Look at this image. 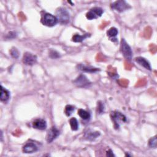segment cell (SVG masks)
I'll use <instances>...</instances> for the list:
<instances>
[{
    "label": "cell",
    "instance_id": "obj_1",
    "mask_svg": "<svg viewBox=\"0 0 157 157\" xmlns=\"http://www.w3.org/2000/svg\"><path fill=\"white\" fill-rule=\"evenodd\" d=\"M56 18L58 22L61 24L66 25L69 21V13L68 11L63 7L58 8L56 11Z\"/></svg>",
    "mask_w": 157,
    "mask_h": 157
},
{
    "label": "cell",
    "instance_id": "obj_16",
    "mask_svg": "<svg viewBox=\"0 0 157 157\" xmlns=\"http://www.w3.org/2000/svg\"><path fill=\"white\" fill-rule=\"evenodd\" d=\"M107 34L109 37H110V39H112V41H114L115 40L117 41V39L115 38V37H116L117 35L118 34V30L116 28H115V27L110 28L107 31Z\"/></svg>",
    "mask_w": 157,
    "mask_h": 157
},
{
    "label": "cell",
    "instance_id": "obj_20",
    "mask_svg": "<svg viewBox=\"0 0 157 157\" xmlns=\"http://www.w3.org/2000/svg\"><path fill=\"white\" fill-rule=\"evenodd\" d=\"M74 110H75V108L74 106H72L71 105H67L65 107L64 113L67 117H69L72 113V112L74 111Z\"/></svg>",
    "mask_w": 157,
    "mask_h": 157
},
{
    "label": "cell",
    "instance_id": "obj_4",
    "mask_svg": "<svg viewBox=\"0 0 157 157\" xmlns=\"http://www.w3.org/2000/svg\"><path fill=\"white\" fill-rule=\"evenodd\" d=\"M40 21L44 25L48 27H52L58 23L56 17L49 13H44L41 18Z\"/></svg>",
    "mask_w": 157,
    "mask_h": 157
},
{
    "label": "cell",
    "instance_id": "obj_3",
    "mask_svg": "<svg viewBox=\"0 0 157 157\" xmlns=\"http://www.w3.org/2000/svg\"><path fill=\"white\" fill-rule=\"evenodd\" d=\"M120 50L124 58L128 61H131L132 56V52L131 48L124 39L121 40Z\"/></svg>",
    "mask_w": 157,
    "mask_h": 157
},
{
    "label": "cell",
    "instance_id": "obj_18",
    "mask_svg": "<svg viewBox=\"0 0 157 157\" xmlns=\"http://www.w3.org/2000/svg\"><path fill=\"white\" fill-rule=\"evenodd\" d=\"M78 115L83 120H88L91 117L90 113L88 112L81 109H78Z\"/></svg>",
    "mask_w": 157,
    "mask_h": 157
},
{
    "label": "cell",
    "instance_id": "obj_6",
    "mask_svg": "<svg viewBox=\"0 0 157 157\" xmlns=\"http://www.w3.org/2000/svg\"><path fill=\"white\" fill-rule=\"evenodd\" d=\"M103 10L101 7H94L90 9L89 12H88L86 14V17L88 20L96 19L99 17H101L103 13Z\"/></svg>",
    "mask_w": 157,
    "mask_h": 157
},
{
    "label": "cell",
    "instance_id": "obj_24",
    "mask_svg": "<svg viewBox=\"0 0 157 157\" xmlns=\"http://www.w3.org/2000/svg\"><path fill=\"white\" fill-rule=\"evenodd\" d=\"M104 104L101 101L98 102V108H97V112L99 113H102L104 112Z\"/></svg>",
    "mask_w": 157,
    "mask_h": 157
},
{
    "label": "cell",
    "instance_id": "obj_22",
    "mask_svg": "<svg viewBox=\"0 0 157 157\" xmlns=\"http://www.w3.org/2000/svg\"><path fill=\"white\" fill-rule=\"evenodd\" d=\"M10 53L11 55V56L14 58H18L19 56V52L18 50L15 48V47H12L10 50Z\"/></svg>",
    "mask_w": 157,
    "mask_h": 157
},
{
    "label": "cell",
    "instance_id": "obj_12",
    "mask_svg": "<svg viewBox=\"0 0 157 157\" xmlns=\"http://www.w3.org/2000/svg\"><path fill=\"white\" fill-rule=\"evenodd\" d=\"M77 69L82 72H90V73H93L96 72L97 71H99V68H96L91 66H85L83 64H79L77 65Z\"/></svg>",
    "mask_w": 157,
    "mask_h": 157
},
{
    "label": "cell",
    "instance_id": "obj_14",
    "mask_svg": "<svg viewBox=\"0 0 157 157\" xmlns=\"http://www.w3.org/2000/svg\"><path fill=\"white\" fill-rule=\"evenodd\" d=\"M99 135H100V133L98 131H93L91 130H89L85 132V137L86 140L92 141V140H94L97 137H98Z\"/></svg>",
    "mask_w": 157,
    "mask_h": 157
},
{
    "label": "cell",
    "instance_id": "obj_25",
    "mask_svg": "<svg viewBox=\"0 0 157 157\" xmlns=\"http://www.w3.org/2000/svg\"><path fill=\"white\" fill-rule=\"evenodd\" d=\"M7 36H8V38L9 39H12V38H13L16 36V33L15 32H10L8 34H7Z\"/></svg>",
    "mask_w": 157,
    "mask_h": 157
},
{
    "label": "cell",
    "instance_id": "obj_8",
    "mask_svg": "<svg viewBox=\"0 0 157 157\" xmlns=\"http://www.w3.org/2000/svg\"><path fill=\"white\" fill-rule=\"evenodd\" d=\"M59 135V131L55 126H52L47 132L46 140L48 143L53 142Z\"/></svg>",
    "mask_w": 157,
    "mask_h": 157
},
{
    "label": "cell",
    "instance_id": "obj_26",
    "mask_svg": "<svg viewBox=\"0 0 157 157\" xmlns=\"http://www.w3.org/2000/svg\"><path fill=\"white\" fill-rule=\"evenodd\" d=\"M107 156H115V155H114V154L113 153L112 150L110 149L109 151H107Z\"/></svg>",
    "mask_w": 157,
    "mask_h": 157
},
{
    "label": "cell",
    "instance_id": "obj_7",
    "mask_svg": "<svg viewBox=\"0 0 157 157\" xmlns=\"http://www.w3.org/2000/svg\"><path fill=\"white\" fill-rule=\"evenodd\" d=\"M23 62L25 64L32 66L37 62V56L29 52H26L23 55Z\"/></svg>",
    "mask_w": 157,
    "mask_h": 157
},
{
    "label": "cell",
    "instance_id": "obj_13",
    "mask_svg": "<svg viewBox=\"0 0 157 157\" xmlns=\"http://www.w3.org/2000/svg\"><path fill=\"white\" fill-rule=\"evenodd\" d=\"M135 61L139 65L144 67L146 69L151 71V66H150L149 62L145 58H144L143 57H141V56H139V57H137V58H135Z\"/></svg>",
    "mask_w": 157,
    "mask_h": 157
},
{
    "label": "cell",
    "instance_id": "obj_10",
    "mask_svg": "<svg viewBox=\"0 0 157 157\" xmlns=\"http://www.w3.org/2000/svg\"><path fill=\"white\" fill-rule=\"evenodd\" d=\"M23 151L25 153H33L37 151V145L33 142H28L23 147Z\"/></svg>",
    "mask_w": 157,
    "mask_h": 157
},
{
    "label": "cell",
    "instance_id": "obj_19",
    "mask_svg": "<svg viewBox=\"0 0 157 157\" xmlns=\"http://www.w3.org/2000/svg\"><path fill=\"white\" fill-rule=\"evenodd\" d=\"M69 123H70V126L72 130L77 131L78 129V123L77 120L74 117L71 118L69 120Z\"/></svg>",
    "mask_w": 157,
    "mask_h": 157
},
{
    "label": "cell",
    "instance_id": "obj_21",
    "mask_svg": "<svg viewBox=\"0 0 157 157\" xmlns=\"http://www.w3.org/2000/svg\"><path fill=\"white\" fill-rule=\"evenodd\" d=\"M148 145L151 148H156L157 146V139H156V136H155L154 137H151L149 141H148Z\"/></svg>",
    "mask_w": 157,
    "mask_h": 157
},
{
    "label": "cell",
    "instance_id": "obj_9",
    "mask_svg": "<svg viewBox=\"0 0 157 157\" xmlns=\"http://www.w3.org/2000/svg\"><path fill=\"white\" fill-rule=\"evenodd\" d=\"M74 83L78 87L88 86L91 84L90 80L84 75H80L74 81Z\"/></svg>",
    "mask_w": 157,
    "mask_h": 157
},
{
    "label": "cell",
    "instance_id": "obj_11",
    "mask_svg": "<svg viewBox=\"0 0 157 157\" xmlns=\"http://www.w3.org/2000/svg\"><path fill=\"white\" fill-rule=\"evenodd\" d=\"M33 127L39 130H44L47 128V123L44 119L37 118L33 122Z\"/></svg>",
    "mask_w": 157,
    "mask_h": 157
},
{
    "label": "cell",
    "instance_id": "obj_2",
    "mask_svg": "<svg viewBox=\"0 0 157 157\" xmlns=\"http://www.w3.org/2000/svg\"><path fill=\"white\" fill-rule=\"evenodd\" d=\"M110 117L113 123L114 128L115 129H118L121 123L126 121V117L120 112H117V111L112 112L111 113Z\"/></svg>",
    "mask_w": 157,
    "mask_h": 157
},
{
    "label": "cell",
    "instance_id": "obj_17",
    "mask_svg": "<svg viewBox=\"0 0 157 157\" xmlns=\"http://www.w3.org/2000/svg\"><path fill=\"white\" fill-rule=\"evenodd\" d=\"M89 34H85L83 35H79V34H75L72 37V40L74 42H81L84 39H85L86 37L89 36Z\"/></svg>",
    "mask_w": 157,
    "mask_h": 157
},
{
    "label": "cell",
    "instance_id": "obj_15",
    "mask_svg": "<svg viewBox=\"0 0 157 157\" xmlns=\"http://www.w3.org/2000/svg\"><path fill=\"white\" fill-rule=\"evenodd\" d=\"M1 101L6 102L10 98V93L9 91L4 88L2 85L1 86Z\"/></svg>",
    "mask_w": 157,
    "mask_h": 157
},
{
    "label": "cell",
    "instance_id": "obj_23",
    "mask_svg": "<svg viewBox=\"0 0 157 157\" xmlns=\"http://www.w3.org/2000/svg\"><path fill=\"white\" fill-rule=\"evenodd\" d=\"M49 56L51 58H53V59H56V58H58L60 57V55L58 52H57L55 50H50V52H49Z\"/></svg>",
    "mask_w": 157,
    "mask_h": 157
},
{
    "label": "cell",
    "instance_id": "obj_5",
    "mask_svg": "<svg viewBox=\"0 0 157 157\" xmlns=\"http://www.w3.org/2000/svg\"><path fill=\"white\" fill-rule=\"evenodd\" d=\"M112 9L118 12H124L131 8V6L125 1L123 0L116 1L111 4Z\"/></svg>",
    "mask_w": 157,
    "mask_h": 157
}]
</instances>
